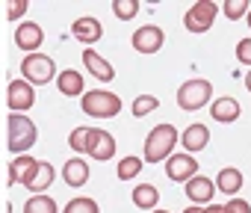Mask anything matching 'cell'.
Listing matches in <instances>:
<instances>
[{
	"mask_svg": "<svg viewBox=\"0 0 251 213\" xmlns=\"http://www.w3.org/2000/svg\"><path fill=\"white\" fill-rule=\"evenodd\" d=\"M175 145H177V128L175 125H157L145 139V163L169 160Z\"/></svg>",
	"mask_w": 251,
	"mask_h": 213,
	"instance_id": "cell-1",
	"label": "cell"
},
{
	"mask_svg": "<svg viewBox=\"0 0 251 213\" xmlns=\"http://www.w3.org/2000/svg\"><path fill=\"white\" fill-rule=\"evenodd\" d=\"M80 104H83V113L92 119H115L121 113V98L115 92H106V89L86 92Z\"/></svg>",
	"mask_w": 251,
	"mask_h": 213,
	"instance_id": "cell-2",
	"label": "cell"
},
{
	"mask_svg": "<svg viewBox=\"0 0 251 213\" xmlns=\"http://www.w3.org/2000/svg\"><path fill=\"white\" fill-rule=\"evenodd\" d=\"M6 128H9V151H15V154H24L27 148H33L36 145V136H39V131H36V125L24 116V113H12L9 119H6Z\"/></svg>",
	"mask_w": 251,
	"mask_h": 213,
	"instance_id": "cell-3",
	"label": "cell"
},
{
	"mask_svg": "<svg viewBox=\"0 0 251 213\" xmlns=\"http://www.w3.org/2000/svg\"><path fill=\"white\" fill-rule=\"evenodd\" d=\"M210 95H213V83L204 80V77H195V80H186L177 89V104H180V110L195 113V110L210 104Z\"/></svg>",
	"mask_w": 251,
	"mask_h": 213,
	"instance_id": "cell-4",
	"label": "cell"
},
{
	"mask_svg": "<svg viewBox=\"0 0 251 213\" xmlns=\"http://www.w3.org/2000/svg\"><path fill=\"white\" fill-rule=\"evenodd\" d=\"M21 71H24V80H27V83L45 86V83H50V80H53L56 65H53V59H50L48 53H39V51H36V53H27V56H24Z\"/></svg>",
	"mask_w": 251,
	"mask_h": 213,
	"instance_id": "cell-5",
	"label": "cell"
},
{
	"mask_svg": "<svg viewBox=\"0 0 251 213\" xmlns=\"http://www.w3.org/2000/svg\"><path fill=\"white\" fill-rule=\"evenodd\" d=\"M216 15H219V9H216L213 0H198V3H192L189 12L183 15V27L189 33H207L213 27Z\"/></svg>",
	"mask_w": 251,
	"mask_h": 213,
	"instance_id": "cell-6",
	"label": "cell"
},
{
	"mask_svg": "<svg viewBox=\"0 0 251 213\" xmlns=\"http://www.w3.org/2000/svg\"><path fill=\"white\" fill-rule=\"evenodd\" d=\"M6 104L12 113H27L30 106L36 104V92H33V83H27L24 77L21 80H12L6 86Z\"/></svg>",
	"mask_w": 251,
	"mask_h": 213,
	"instance_id": "cell-7",
	"label": "cell"
},
{
	"mask_svg": "<svg viewBox=\"0 0 251 213\" xmlns=\"http://www.w3.org/2000/svg\"><path fill=\"white\" fill-rule=\"evenodd\" d=\"M166 42V33L157 27V24H142L136 33H133V48L139 53H157Z\"/></svg>",
	"mask_w": 251,
	"mask_h": 213,
	"instance_id": "cell-8",
	"label": "cell"
},
{
	"mask_svg": "<svg viewBox=\"0 0 251 213\" xmlns=\"http://www.w3.org/2000/svg\"><path fill=\"white\" fill-rule=\"evenodd\" d=\"M195 172H198V163H195L192 154H172L166 160V175L172 181H183L186 184L189 178H195Z\"/></svg>",
	"mask_w": 251,
	"mask_h": 213,
	"instance_id": "cell-9",
	"label": "cell"
},
{
	"mask_svg": "<svg viewBox=\"0 0 251 213\" xmlns=\"http://www.w3.org/2000/svg\"><path fill=\"white\" fill-rule=\"evenodd\" d=\"M86 154L95 157V160H109V157L115 154V139H112V133H106V131H100V128H92Z\"/></svg>",
	"mask_w": 251,
	"mask_h": 213,
	"instance_id": "cell-10",
	"label": "cell"
},
{
	"mask_svg": "<svg viewBox=\"0 0 251 213\" xmlns=\"http://www.w3.org/2000/svg\"><path fill=\"white\" fill-rule=\"evenodd\" d=\"M36 169H39V160H36V157H30V154L15 157V160L9 163V186H15V184L30 186V181H33Z\"/></svg>",
	"mask_w": 251,
	"mask_h": 213,
	"instance_id": "cell-11",
	"label": "cell"
},
{
	"mask_svg": "<svg viewBox=\"0 0 251 213\" xmlns=\"http://www.w3.org/2000/svg\"><path fill=\"white\" fill-rule=\"evenodd\" d=\"M42 39H45V33H42V27L33 24V21H24V24H18V30H15V45H18L21 51H27V53H36V48H42Z\"/></svg>",
	"mask_w": 251,
	"mask_h": 213,
	"instance_id": "cell-12",
	"label": "cell"
},
{
	"mask_svg": "<svg viewBox=\"0 0 251 213\" xmlns=\"http://www.w3.org/2000/svg\"><path fill=\"white\" fill-rule=\"evenodd\" d=\"M71 33H74V39L80 42V45H95L100 36H103V27H100V21L98 18H77L74 24H71Z\"/></svg>",
	"mask_w": 251,
	"mask_h": 213,
	"instance_id": "cell-13",
	"label": "cell"
},
{
	"mask_svg": "<svg viewBox=\"0 0 251 213\" xmlns=\"http://www.w3.org/2000/svg\"><path fill=\"white\" fill-rule=\"evenodd\" d=\"M183 192L189 195V201H192V204H207V201H213L216 186H213V181H210V178L195 175V178H189V181H186V189H183Z\"/></svg>",
	"mask_w": 251,
	"mask_h": 213,
	"instance_id": "cell-14",
	"label": "cell"
},
{
	"mask_svg": "<svg viewBox=\"0 0 251 213\" xmlns=\"http://www.w3.org/2000/svg\"><path fill=\"white\" fill-rule=\"evenodd\" d=\"M83 65H86V68H89L98 80H103V83H109V80L115 77V68H112L103 56H98L92 48H86V51H83Z\"/></svg>",
	"mask_w": 251,
	"mask_h": 213,
	"instance_id": "cell-15",
	"label": "cell"
},
{
	"mask_svg": "<svg viewBox=\"0 0 251 213\" xmlns=\"http://www.w3.org/2000/svg\"><path fill=\"white\" fill-rule=\"evenodd\" d=\"M180 142H183L186 154H192V151H201V148H207V142H210V131H207V125H189V128L183 131Z\"/></svg>",
	"mask_w": 251,
	"mask_h": 213,
	"instance_id": "cell-16",
	"label": "cell"
},
{
	"mask_svg": "<svg viewBox=\"0 0 251 213\" xmlns=\"http://www.w3.org/2000/svg\"><path fill=\"white\" fill-rule=\"evenodd\" d=\"M62 181H65L68 186H83V184L89 181V166H86V160H80V157L68 160V163L62 166Z\"/></svg>",
	"mask_w": 251,
	"mask_h": 213,
	"instance_id": "cell-17",
	"label": "cell"
},
{
	"mask_svg": "<svg viewBox=\"0 0 251 213\" xmlns=\"http://www.w3.org/2000/svg\"><path fill=\"white\" fill-rule=\"evenodd\" d=\"M239 104H236V98H216L213 101V119L216 122H236L239 119Z\"/></svg>",
	"mask_w": 251,
	"mask_h": 213,
	"instance_id": "cell-18",
	"label": "cell"
},
{
	"mask_svg": "<svg viewBox=\"0 0 251 213\" xmlns=\"http://www.w3.org/2000/svg\"><path fill=\"white\" fill-rule=\"evenodd\" d=\"M56 86H59V92L68 95V98L83 95V74L74 71V68H65V71H59V77H56Z\"/></svg>",
	"mask_w": 251,
	"mask_h": 213,
	"instance_id": "cell-19",
	"label": "cell"
},
{
	"mask_svg": "<svg viewBox=\"0 0 251 213\" xmlns=\"http://www.w3.org/2000/svg\"><path fill=\"white\" fill-rule=\"evenodd\" d=\"M216 189H219V192L233 195L236 189H242V172H239V169H233V166H225V169L216 175Z\"/></svg>",
	"mask_w": 251,
	"mask_h": 213,
	"instance_id": "cell-20",
	"label": "cell"
},
{
	"mask_svg": "<svg viewBox=\"0 0 251 213\" xmlns=\"http://www.w3.org/2000/svg\"><path fill=\"white\" fill-rule=\"evenodd\" d=\"M157 201H160V189H157V186H151V184H139V186L133 189V204H136L139 210H154Z\"/></svg>",
	"mask_w": 251,
	"mask_h": 213,
	"instance_id": "cell-21",
	"label": "cell"
},
{
	"mask_svg": "<svg viewBox=\"0 0 251 213\" xmlns=\"http://www.w3.org/2000/svg\"><path fill=\"white\" fill-rule=\"evenodd\" d=\"M50 181H53V166L39 160V169H36V175H33V181H30V186H27V189L42 192V189H48V186H50Z\"/></svg>",
	"mask_w": 251,
	"mask_h": 213,
	"instance_id": "cell-22",
	"label": "cell"
},
{
	"mask_svg": "<svg viewBox=\"0 0 251 213\" xmlns=\"http://www.w3.org/2000/svg\"><path fill=\"white\" fill-rule=\"evenodd\" d=\"M24 213H56V201L45 192H36L27 204H24Z\"/></svg>",
	"mask_w": 251,
	"mask_h": 213,
	"instance_id": "cell-23",
	"label": "cell"
},
{
	"mask_svg": "<svg viewBox=\"0 0 251 213\" xmlns=\"http://www.w3.org/2000/svg\"><path fill=\"white\" fill-rule=\"evenodd\" d=\"M118 181H133L139 172H142V157H124L118 160Z\"/></svg>",
	"mask_w": 251,
	"mask_h": 213,
	"instance_id": "cell-24",
	"label": "cell"
},
{
	"mask_svg": "<svg viewBox=\"0 0 251 213\" xmlns=\"http://www.w3.org/2000/svg\"><path fill=\"white\" fill-rule=\"evenodd\" d=\"M65 213H100V207H98L95 198H89V195H77V198H71V201L65 204Z\"/></svg>",
	"mask_w": 251,
	"mask_h": 213,
	"instance_id": "cell-25",
	"label": "cell"
},
{
	"mask_svg": "<svg viewBox=\"0 0 251 213\" xmlns=\"http://www.w3.org/2000/svg\"><path fill=\"white\" fill-rule=\"evenodd\" d=\"M136 12H139V0H115L112 3V15L121 18V21L136 18Z\"/></svg>",
	"mask_w": 251,
	"mask_h": 213,
	"instance_id": "cell-26",
	"label": "cell"
},
{
	"mask_svg": "<svg viewBox=\"0 0 251 213\" xmlns=\"http://www.w3.org/2000/svg\"><path fill=\"white\" fill-rule=\"evenodd\" d=\"M157 106H160V101H157L154 95H139V98L133 101V106H130V110H133V116H136V119H142V116L154 113Z\"/></svg>",
	"mask_w": 251,
	"mask_h": 213,
	"instance_id": "cell-27",
	"label": "cell"
},
{
	"mask_svg": "<svg viewBox=\"0 0 251 213\" xmlns=\"http://www.w3.org/2000/svg\"><path fill=\"white\" fill-rule=\"evenodd\" d=\"M248 12H251V6H248V0H227V3H225V15H227L230 21H236V18L248 15Z\"/></svg>",
	"mask_w": 251,
	"mask_h": 213,
	"instance_id": "cell-28",
	"label": "cell"
},
{
	"mask_svg": "<svg viewBox=\"0 0 251 213\" xmlns=\"http://www.w3.org/2000/svg\"><path fill=\"white\" fill-rule=\"evenodd\" d=\"M89 133H92V128H77V131H71L68 145H71L74 151H86V148H89Z\"/></svg>",
	"mask_w": 251,
	"mask_h": 213,
	"instance_id": "cell-29",
	"label": "cell"
},
{
	"mask_svg": "<svg viewBox=\"0 0 251 213\" xmlns=\"http://www.w3.org/2000/svg\"><path fill=\"white\" fill-rule=\"evenodd\" d=\"M236 62L251 65V39H242V42L236 45Z\"/></svg>",
	"mask_w": 251,
	"mask_h": 213,
	"instance_id": "cell-30",
	"label": "cell"
},
{
	"mask_svg": "<svg viewBox=\"0 0 251 213\" xmlns=\"http://www.w3.org/2000/svg\"><path fill=\"white\" fill-rule=\"evenodd\" d=\"M225 213H251V204L245 198H230L225 204Z\"/></svg>",
	"mask_w": 251,
	"mask_h": 213,
	"instance_id": "cell-31",
	"label": "cell"
},
{
	"mask_svg": "<svg viewBox=\"0 0 251 213\" xmlns=\"http://www.w3.org/2000/svg\"><path fill=\"white\" fill-rule=\"evenodd\" d=\"M24 12H27V0H12L9 9H6V18H9V21H18Z\"/></svg>",
	"mask_w": 251,
	"mask_h": 213,
	"instance_id": "cell-32",
	"label": "cell"
},
{
	"mask_svg": "<svg viewBox=\"0 0 251 213\" xmlns=\"http://www.w3.org/2000/svg\"><path fill=\"white\" fill-rule=\"evenodd\" d=\"M204 213H225V207H219V204H210V207H204Z\"/></svg>",
	"mask_w": 251,
	"mask_h": 213,
	"instance_id": "cell-33",
	"label": "cell"
},
{
	"mask_svg": "<svg viewBox=\"0 0 251 213\" xmlns=\"http://www.w3.org/2000/svg\"><path fill=\"white\" fill-rule=\"evenodd\" d=\"M183 213H204V210H201V207H198V204H189V207H186V210H183Z\"/></svg>",
	"mask_w": 251,
	"mask_h": 213,
	"instance_id": "cell-34",
	"label": "cell"
},
{
	"mask_svg": "<svg viewBox=\"0 0 251 213\" xmlns=\"http://www.w3.org/2000/svg\"><path fill=\"white\" fill-rule=\"evenodd\" d=\"M245 86H248V92H251V71L245 74Z\"/></svg>",
	"mask_w": 251,
	"mask_h": 213,
	"instance_id": "cell-35",
	"label": "cell"
},
{
	"mask_svg": "<svg viewBox=\"0 0 251 213\" xmlns=\"http://www.w3.org/2000/svg\"><path fill=\"white\" fill-rule=\"evenodd\" d=\"M248 27H251V12H248Z\"/></svg>",
	"mask_w": 251,
	"mask_h": 213,
	"instance_id": "cell-36",
	"label": "cell"
},
{
	"mask_svg": "<svg viewBox=\"0 0 251 213\" xmlns=\"http://www.w3.org/2000/svg\"><path fill=\"white\" fill-rule=\"evenodd\" d=\"M151 213H166V210H151Z\"/></svg>",
	"mask_w": 251,
	"mask_h": 213,
	"instance_id": "cell-37",
	"label": "cell"
}]
</instances>
